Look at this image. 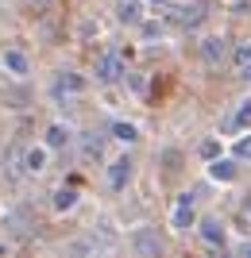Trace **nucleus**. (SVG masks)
Masks as SVG:
<instances>
[{"label":"nucleus","mask_w":251,"mask_h":258,"mask_svg":"<svg viewBox=\"0 0 251 258\" xmlns=\"http://www.w3.org/2000/svg\"><path fill=\"white\" fill-rule=\"evenodd\" d=\"M85 154H89V158H101V143L89 139V143H85Z\"/></svg>","instance_id":"obj_22"},{"label":"nucleus","mask_w":251,"mask_h":258,"mask_svg":"<svg viewBox=\"0 0 251 258\" xmlns=\"http://www.w3.org/2000/svg\"><path fill=\"white\" fill-rule=\"evenodd\" d=\"M193 220H197V212H193V197H178V208H174V216H170V224L178 227V231H189L193 227Z\"/></svg>","instance_id":"obj_3"},{"label":"nucleus","mask_w":251,"mask_h":258,"mask_svg":"<svg viewBox=\"0 0 251 258\" xmlns=\"http://www.w3.org/2000/svg\"><path fill=\"white\" fill-rule=\"evenodd\" d=\"M232 70H236V77H243V81L251 77V39L232 50Z\"/></svg>","instance_id":"obj_6"},{"label":"nucleus","mask_w":251,"mask_h":258,"mask_svg":"<svg viewBox=\"0 0 251 258\" xmlns=\"http://www.w3.org/2000/svg\"><path fill=\"white\" fill-rule=\"evenodd\" d=\"M120 20H124V23H135V20H139V4L124 0V4H120Z\"/></svg>","instance_id":"obj_17"},{"label":"nucleus","mask_w":251,"mask_h":258,"mask_svg":"<svg viewBox=\"0 0 251 258\" xmlns=\"http://www.w3.org/2000/svg\"><path fill=\"white\" fill-rule=\"evenodd\" d=\"M46 166V147H31V151L23 154V170L27 173H39Z\"/></svg>","instance_id":"obj_11"},{"label":"nucleus","mask_w":251,"mask_h":258,"mask_svg":"<svg viewBox=\"0 0 251 258\" xmlns=\"http://www.w3.org/2000/svg\"><path fill=\"white\" fill-rule=\"evenodd\" d=\"M93 74H97V81H116V77L124 74V54H116V50H105L97 58V66H93Z\"/></svg>","instance_id":"obj_1"},{"label":"nucleus","mask_w":251,"mask_h":258,"mask_svg":"<svg viewBox=\"0 0 251 258\" xmlns=\"http://www.w3.org/2000/svg\"><path fill=\"white\" fill-rule=\"evenodd\" d=\"M0 66H4L12 77H27V74H31V58H27L20 46H8V50L0 54Z\"/></svg>","instance_id":"obj_2"},{"label":"nucleus","mask_w":251,"mask_h":258,"mask_svg":"<svg viewBox=\"0 0 251 258\" xmlns=\"http://www.w3.org/2000/svg\"><path fill=\"white\" fill-rule=\"evenodd\" d=\"M170 20H178L182 27H197V23L205 20V4H186V8L170 12Z\"/></svg>","instance_id":"obj_7"},{"label":"nucleus","mask_w":251,"mask_h":258,"mask_svg":"<svg viewBox=\"0 0 251 258\" xmlns=\"http://www.w3.org/2000/svg\"><path fill=\"white\" fill-rule=\"evenodd\" d=\"M112 139L135 143V139H139V127H135V123H112Z\"/></svg>","instance_id":"obj_15"},{"label":"nucleus","mask_w":251,"mask_h":258,"mask_svg":"<svg viewBox=\"0 0 251 258\" xmlns=\"http://www.w3.org/2000/svg\"><path fill=\"white\" fill-rule=\"evenodd\" d=\"M236 154H240V158H251V139H240V143H236Z\"/></svg>","instance_id":"obj_21"},{"label":"nucleus","mask_w":251,"mask_h":258,"mask_svg":"<svg viewBox=\"0 0 251 258\" xmlns=\"http://www.w3.org/2000/svg\"><path fill=\"white\" fill-rule=\"evenodd\" d=\"M236 127H251V97L240 100V112H236V116L224 119V131H236Z\"/></svg>","instance_id":"obj_9"},{"label":"nucleus","mask_w":251,"mask_h":258,"mask_svg":"<svg viewBox=\"0 0 251 258\" xmlns=\"http://www.w3.org/2000/svg\"><path fill=\"white\" fill-rule=\"evenodd\" d=\"M131 247L139 250V254H159L163 250V243H159V235L155 231H135V243Z\"/></svg>","instance_id":"obj_8"},{"label":"nucleus","mask_w":251,"mask_h":258,"mask_svg":"<svg viewBox=\"0 0 251 258\" xmlns=\"http://www.w3.org/2000/svg\"><path fill=\"white\" fill-rule=\"evenodd\" d=\"M151 4H155V8H159V4H170V0H151Z\"/></svg>","instance_id":"obj_23"},{"label":"nucleus","mask_w":251,"mask_h":258,"mask_svg":"<svg viewBox=\"0 0 251 258\" xmlns=\"http://www.w3.org/2000/svg\"><path fill=\"white\" fill-rule=\"evenodd\" d=\"M131 166H135V162H131L128 154L116 158V162H109V185H112V189H124V185L131 181Z\"/></svg>","instance_id":"obj_4"},{"label":"nucleus","mask_w":251,"mask_h":258,"mask_svg":"<svg viewBox=\"0 0 251 258\" xmlns=\"http://www.w3.org/2000/svg\"><path fill=\"white\" fill-rule=\"evenodd\" d=\"M209 173H213L217 181H232V177H236V162H228V158H213Z\"/></svg>","instance_id":"obj_12"},{"label":"nucleus","mask_w":251,"mask_h":258,"mask_svg":"<svg viewBox=\"0 0 251 258\" xmlns=\"http://www.w3.org/2000/svg\"><path fill=\"white\" fill-rule=\"evenodd\" d=\"M128 85L135 89V93H143V89H147V81H143V74H128Z\"/></svg>","instance_id":"obj_19"},{"label":"nucleus","mask_w":251,"mask_h":258,"mask_svg":"<svg viewBox=\"0 0 251 258\" xmlns=\"http://www.w3.org/2000/svg\"><path fill=\"white\" fill-rule=\"evenodd\" d=\"M81 89H85V81H81L77 74H62L55 81V93H58V97H62V93H81Z\"/></svg>","instance_id":"obj_13"},{"label":"nucleus","mask_w":251,"mask_h":258,"mask_svg":"<svg viewBox=\"0 0 251 258\" xmlns=\"http://www.w3.org/2000/svg\"><path fill=\"white\" fill-rule=\"evenodd\" d=\"M155 35H163V23H143V39H155Z\"/></svg>","instance_id":"obj_20"},{"label":"nucleus","mask_w":251,"mask_h":258,"mask_svg":"<svg viewBox=\"0 0 251 258\" xmlns=\"http://www.w3.org/2000/svg\"><path fill=\"white\" fill-rule=\"evenodd\" d=\"M228 39H220V35H209V39H201V58H205L209 66H217L220 58H224V54H228Z\"/></svg>","instance_id":"obj_5"},{"label":"nucleus","mask_w":251,"mask_h":258,"mask_svg":"<svg viewBox=\"0 0 251 258\" xmlns=\"http://www.w3.org/2000/svg\"><path fill=\"white\" fill-rule=\"evenodd\" d=\"M201 239H205L209 247H220V243H224V227H220V220H201Z\"/></svg>","instance_id":"obj_10"},{"label":"nucleus","mask_w":251,"mask_h":258,"mask_svg":"<svg viewBox=\"0 0 251 258\" xmlns=\"http://www.w3.org/2000/svg\"><path fill=\"white\" fill-rule=\"evenodd\" d=\"M74 205H77V193H74V189H58V193H55V208H58V212H70Z\"/></svg>","instance_id":"obj_16"},{"label":"nucleus","mask_w":251,"mask_h":258,"mask_svg":"<svg viewBox=\"0 0 251 258\" xmlns=\"http://www.w3.org/2000/svg\"><path fill=\"white\" fill-rule=\"evenodd\" d=\"M201 154H205V158H217V154H220V143H217V139H209L205 147H201Z\"/></svg>","instance_id":"obj_18"},{"label":"nucleus","mask_w":251,"mask_h":258,"mask_svg":"<svg viewBox=\"0 0 251 258\" xmlns=\"http://www.w3.org/2000/svg\"><path fill=\"white\" fill-rule=\"evenodd\" d=\"M66 143H70V127L51 123V127H46V147H66Z\"/></svg>","instance_id":"obj_14"}]
</instances>
